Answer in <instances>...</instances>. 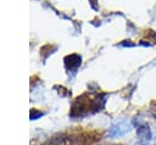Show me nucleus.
Wrapping results in <instances>:
<instances>
[{
    "label": "nucleus",
    "mask_w": 156,
    "mask_h": 145,
    "mask_svg": "<svg viewBox=\"0 0 156 145\" xmlns=\"http://www.w3.org/2000/svg\"><path fill=\"white\" fill-rule=\"evenodd\" d=\"M133 128L132 123H128V122H121V123H117L115 126H112L108 130V135L111 138H117V136H122L124 134H127L128 132H130V129Z\"/></svg>",
    "instance_id": "obj_1"
},
{
    "label": "nucleus",
    "mask_w": 156,
    "mask_h": 145,
    "mask_svg": "<svg viewBox=\"0 0 156 145\" xmlns=\"http://www.w3.org/2000/svg\"><path fill=\"white\" fill-rule=\"evenodd\" d=\"M136 135H138V140L140 145H147L149 141L152 138V133L150 130V127L145 123H141L136 128Z\"/></svg>",
    "instance_id": "obj_2"
}]
</instances>
